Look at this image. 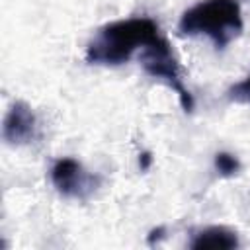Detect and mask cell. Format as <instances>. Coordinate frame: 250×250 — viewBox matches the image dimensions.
Instances as JSON below:
<instances>
[{"instance_id": "1", "label": "cell", "mask_w": 250, "mask_h": 250, "mask_svg": "<svg viewBox=\"0 0 250 250\" xmlns=\"http://www.w3.org/2000/svg\"><path fill=\"white\" fill-rule=\"evenodd\" d=\"M162 37L158 23L150 18L117 20L98 29L86 47V61L90 64L117 66L127 62L135 51H145Z\"/></svg>"}, {"instance_id": "2", "label": "cell", "mask_w": 250, "mask_h": 250, "mask_svg": "<svg viewBox=\"0 0 250 250\" xmlns=\"http://www.w3.org/2000/svg\"><path fill=\"white\" fill-rule=\"evenodd\" d=\"M242 12L236 0H199L188 8L178 23L182 35H207L217 49L242 33Z\"/></svg>"}, {"instance_id": "3", "label": "cell", "mask_w": 250, "mask_h": 250, "mask_svg": "<svg viewBox=\"0 0 250 250\" xmlns=\"http://www.w3.org/2000/svg\"><path fill=\"white\" fill-rule=\"evenodd\" d=\"M141 61H143V68L146 70V74H150L152 78H158V80L166 82L178 94L184 111H191L193 109V98L186 90V86L182 82L178 59L174 57L172 47H170V43H168L166 37H162L158 43L146 47L143 51V55H141Z\"/></svg>"}, {"instance_id": "4", "label": "cell", "mask_w": 250, "mask_h": 250, "mask_svg": "<svg viewBox=\"0 0 250 250\" xmlns=\"http://www.w3.org/2000/svg\"><path fill=\"white\" fill-rule=\"evenodd\" d=\"M51 182L59 193L64 197H78L86 199L100 184V178L86 172L84 166L70 156H62L55 160L51 168Z\"/></svg>"}, {"instance_id": "5", "label": "cell", "mask_w": 250, "mask_h": 250, "mask_svg": "<svg viewBox=\"0 0 250 250\" xmlns=\"http://www.w3.org/2000/svg\"><path fill=\"white\" fill-rule=\"evenodd\" d=\"M35 129H37V121L31 107L25 102H14L6 111V117L2 123L4 141L12 146L27 145L35 137Z\"/></svg>"}, {"instance_id": "6", "label": "cell", "mask_w": 250, "mask_h": 250, "mask_svg": "<svg viewBox=\"0 0 250 250\" xmlns=\"http://www.w3.org/2000/svg\"><path fill=\"white\" fill-rule=\"evenodd\" d=\"M236 246H238L236 230L223 225H211L197 230L189 242V248L193 250H232Z\"/></svg>"}, {"instance_id": "7", "label": "cell", "mask_w": 250, "mask_h": 250, "mask_svg": "<svg viewBox=\"0 0 250 250\" xmlns=\"http://www.w3.org/2000/svg\"><path fill=\"white\" fill-rule=\"evenodd\" d=\"M215 168H217V172L221 176L230 178V176H236L240 172V162H238V158L234 154L221 150V152L215 154Z\"/></svg>"}, {"instance_id": "8", "label": "cell", "mask_w": 250, "mask_h": 250, "mask_svg": "<svg viewBox=\"0 0 250 250\" xmlns=\"http://www.w3.org/2000/svg\"><path fill=\"white\" fill-rule=\"evenodd\" d=\"M229 98L234 100V102L250 104V76H246L244 80H240L234 86H230L229 88Z\"/></svg>"}, {"instance_id": "9", "label": "cell", "mask_w": 250, "mask_h": 250, "mask_svg": "<svg viewBox=\"0 0 250 250\" xmlns=\"http://www.w3.org/2000/svg\"><path fill=\"white\" fill-rule=\"evenodd\" d=\"M150 164H152V154H150L148 150L141 152V154H139V168L145 172V170H148V168H150Z\"/></svg>"}, {"instance_id": "10", "label": "cell", "mask_w": 250, "mask_h": 250, "mask_svg": "<svg viewBox=\"0 0 250 250\" xmlns=\"http://www.w3.org/2000/svg\"><path fill=\"white\" fill-rule=\"evenodd\" d=\"M164 232H166V229H164V227H158V229H152V230H150V234H148V244L152 246L154 242H158V240H162V238H164Z\"/></svg>"}]
</instances>
